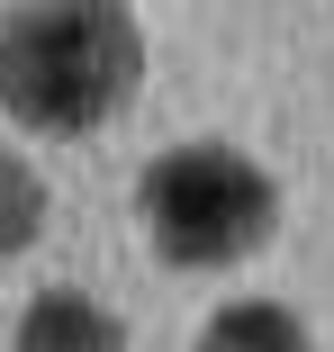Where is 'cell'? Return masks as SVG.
Wrapping results in <instances>:
<instances>
[{"mask_svg": "<svg viewBox=\"0 0 334 352\" xmlns=\"http://www.w3.org/2000/svg\"><path fill=\"white\" fill-rule=\"evenodd\" d=\"M36 235H45V181H36V163H27V154L0 145V262L27 253Z\"/></svg>", "mask_w": 334, "mask_h": 352, "instance_id": "obj_5", "label": "cell"}, {"mask_svg": "<svg viewBox=\"0 0 334 352\" xmlns=\"http://www.w3.org/2000/svg\"><path fill=\"white\" fill-rule=\"evenodd\" d=\"M190 352H316V343H307V325L280 298H235V307H217L208 325H199Z\"/></svg>", "mask_w": 334, "mask_h": 352, "instance_id": "obj_4", "label": "cell"}, {"mask_svg": "<svg viewBox=\"0 0 334 352\" xmlns=\"http://www.w3.org/2000/svg\"><path fill=\"white\" fill-rule=\"evenodd\" d=\"M145 91V28L118 0H45L0 19V109L36 135H91Z\"/></svg>", "mask_w": 334, "mask_h": 352, "instance_id": "obj_1", "label": "cell"}, {"mask_svg": "<svg viewBox=\"0 0 334 352\" xmlns=\"http://www.w3.org/2000/svg\"><path fill=\"white\" fill-rule=\"evenodd\" d=\"M19 352H126V316L91 289H45L19 316Z\"/></svg>", "mask_w": 334, "mask_h": 352, "instance_id": "obj_3", "label": "cell"}, {"mask_svg": "<svg viewBox=\"0 0 334 352\" xmlns=\"http://www.w3.org/2000/svg\"><path fill=\"white\" fill-rule=\"evenodd\" d=\"M136 217H145V235H154L163 262L226 271V262H253L262 244H271L280 181L253 154H235V145H172L136 181Z\"/></svg>", "mask_w": 334, "mask_h": 352, "instance_id": "obj_2", "label": "cell"}]
</instances>
